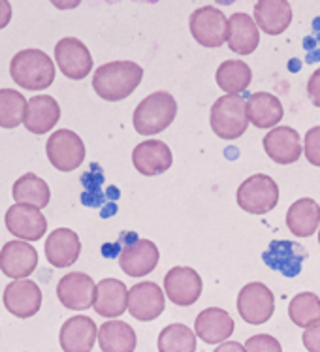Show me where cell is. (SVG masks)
Wrapping results in <instances>:
<instances>
[{"mask_svg":"<svg viewBox=\"0 0 320 352\" xmlns=\"http://www.w3.org/2000/svg\"><path fill=\"white\" fill-rule=\"evenodd\" d=\"M143 79V68L132 60H114L96 68L93 89L102 100L121 102L134 93Z\"/></svg>","mask_w":320,"mask_h":352,"instance_id":"cell-1","label":"cell"},{"mask_svg":"<svg viewBox=\"0 0 320 352\" xmlns=\"http://www.w3.org/2000/svg\"><path fill=\"white\" fill-rule=\"evenodd\" d=\"M55 63L42 50H23L10 63V76L17 87L43 91L55 81Z\"/></svg>","mask_w":320,"mask_h":352,"instance_id":"cell-2","label":"cell"},{"mask_svg":"<svg viewBox=\"0 0 320 352\" xmlns=\"http://www.w3.org/2000/svg\"><path fill=\"white\" fill-rule=\"evenodd\" d=\"M178 116V102L168 91H157V93L145 96L138 108L134 109L132 124L138 134L142 136H155L170 126Z\"/></svg>","mask_w":320,"mask_h":352,"instance_id":"cell-3","label":"cell"},{"mask_svg":"<svg viewBox=\"0 0 320 352\" xmlns=\"http://www.w3.org/2000/svg\"><path fill=\"white\" fill-rule=\"evenodd\" d=\"M209 124L222 140H237L247 132V100L239 94H222L211 108Z\"/></svg>","mask_w":320,"mask_h":352,"instance_id":"cell-4","label":"cell"},{"mask_svg":"<svg viewBox=\"0 0 320 352\" xmlns=\"http://www.w3.org/2000/svg\"><path fill=\"white\" fill-rule=\"evenodd\" d=\"M235 200L250 215H266L279 204V185L266 173H255L239 185Z\"/></svg>","mask_w":320,"mask_h":352,"instance_id":"cell-5","label":"cell"},{"mask_svg":"<svg viewBox=\"0 0 320 352\" xmlns=\"http://www.w3.org/2000/svg\"><path fill=\"white\" fill-rule=\"evenodd\" d=\"M47 158L58 172H74L85 160V144L83 140L68 129L55 130L45 144Z\"/></svg>","mask_w":320,"mask_h":352,"instance_id":"cell-6","label":"cell"},{"mask_svg":"<svg viewBox=\"0 0 320 352\" xmlns=\"http://www.w3.org/2000/svg\"><path fill=\"white\" fill-rule=\"evenodd\" d=\"M192 38L204 47H221L226 43L228 17L215 6L194 10L189 19Z\"/></svg>","mask_w":320,"mask_h":352,"instance_id":"cell-7","label":"cell"},{"mask_svg":"<svg viewBox=\"0 0 320 352\" xmlns=\"http://www.w3.org/2000/svg\"><path fill=\"white\" fill-rule=\"evenodd\" d=\"M275 311V296L264 283H249L237 294V313L253 326L266 324Z\"/></svg>","mask_w":320,"mask_h":352,"instance_id":"cell-8","label":"cell"},{"mask_svg":"<svg viewBox=\"0 0 320 352\" xmlns=\"http://www.w3.org/2000/svg\"><path fill=\"white\" fill-rule=\"evenodd\" d=\"M55 63L68 79L79 81L93 72V55L78 38H63L55 45Z\"/></svg>","mask_w":320,"mask_h":352,"instance_id":"cell-9","label":"cell"},{"mask_svg":"<svg viewBox=\"0 0 320 352\" xmlns=\"http://www.w3.org/2000/svg\"><path fill=\"white\" fill-rule=\"evenodd\" d=\"M202 288H204L202 277L192 267L175 266L164 275V292L168 300L179 307H191L198 302Z\"/></svg>","mask_w":320,"mask_h":352,"instance_id":"cell-10","label":"cell"},{"mask_svg":"<svg viewBox=\"0 0 320 352\" xmlns=\"http://www.w3.org/2000/svg\"><path fill=\"white\" fill-rule=\"evenodd\" d=\"M4 223L12 236L27 243L38 241L47 232V219L43 217L42 209L23 204H14L12 208H8Z\"/></svg>","mask_w":320,"mask_h":352,"instance_id":"cell-11","label":"cell"},{"mask_svg":"<svg viewBox=\"0 0 320 352\" xmlns=\"http://www.w3.org/2000/svg\"><path fill=\"white\" fill-rule=\"evenodd\" d=\"M166 298L157 283L143 280L128 290V313L140 322H151L164 313Z\"/></svg>","mask_w":320,"mask_h":352,"instance_id":"cell-12","label":"cell"},{"mask_svg":"<svg viewBox=\"0 0 320 352\" xmlns=\"http://www.w3.org/2000/svg\"><path fill=\"white\" fill-rule=\"evenodd\" d=\"M57 298L66 309L87 311L94 305L96 285L91 275L83 272H72L58 280Z\"/></svg>","mask_w":320,"mask_h":352,"instance_id":"cell-13","label":"cell"},{"mask_svg":"<svg viewBox=\"0 0 320 352\" xmlns=\"http://www.w3.org/2000/svg\"><path fill=\"white\" fill-rule=\"evenodd\" d=\"M38 267V252L30 243L14 239L8 241L0 251V270L14 280L27 279Z\"/></svg>","mask_w":320,"mask_h":352,"instance_id":"cell-14","label":"cell"},{"mask_svg":"<svg viewBox=\"0 0 320 352\" xmlns=\"http://www.w3.org/2000/svg\"><path fill=\"white\" fill-rule=\"evenodd\" d=\"M4 307L17 318H30L42 307V290L34 280L21 279L8 283L4 288Z\"/></svg>","mask_w":320,"mask_h":352,"instance_id":"cell-15","label":"cell"},{"mask_svg":"<svg viewBox=\"0 0 320 352\" xmlns=\"http://www.w3.org/2000/svg\"><path fill=\"white\" fill-rule=\"evenodd\" d=\"M160 260L158 247L151 239H136L122 247L119 254V266L128 277H145L157 267Z\"/></svg>","mask_w":320,"mask_h":352,"instance_id":"cell-16","label":"cell"},{"mask_svg":"<svg viewBox=\"0 0 320 352\" xmlns=\"http://www.w3.org/2000/svg\"><path fill=\"white\" fill-rule=\"evenodd\" d=\"M173 162L168 145L160 140H145L132 151V164L145 177H155L168 172Z\"/></svg>","mask_w":320,"mask_h":352,"instance_id":"cell-17","label":"cell"},{"mask_svg":"<svg viewBox=\"0 0 320 352\" xmlns=\"http://www.w3.org/2000/svg\"><path fill=\"white\" fill-rule=\"evenodd\" d=\"M98 339V326L93 318L78 315L68 318L61 328L58 343L64 352H91Z\"/></svg>","mask_w":320,"mask_h":352,"instance_id":"cell-18","label":"cell"},{"mask_svg":"<svg viewBox=\"0 0 320 352\" xmlns=\"http://www.w3.org/2000/svg\"><path fill=\"white\" fill-rule=\"evenodd\" d=\"M264 149L266 155L277 162V164H294L298 162L303 147H301V138L292 126H277L270 130L264 136Z\"/></svg>","mask_w":320,"mask_h":352,"instance_id":"cell-19","label":"cell"},{"mask_svg":"<svg viewBox=\"0 0 320 352\" xmlns=\"http://www.w3.org/2000/svg\"><path fill=\"white\" fill-rule=\"evenodd\" d=\"M234 328V318L221 307H207L194 320V333L207 345L226 343Z\"/></svg>","mask_w":320,"mask_h":352,"instance_id":"cell-20","label":"cell"},{"mask_svg":"<svg viewBox=\"0 0 320 352\" xmlns=\"http://www.w3.org/2000/svg\"><path fill=\"white\" fill-rule=\"evenodd\" d=\"M81 254L79 236L70 228H57L45 239V258L53 267H70Z\"/></svg>","mask_w":320,"mask_h":352,"instance_id":"cell-21","label":"cell"},{"mask_svg":"<svg viewBox=\"0 0 320 352\" xmlns=\"http://www.w3.org/2000/svg\"><path fill=\"white\" fill-rule=\"evenodd\" d=\"M226 43L235 55H250L260 43V29L250 15L235 12L228 19Z\"/></svg>","mask_w":320,"mask_h":352,"instance_id":"cell-22","label":"cell"},{"mask_svg":"<svg viewBox=\"0 0 320 352\" xmlns=\"http://www.w3.org/2000/svg\"><path fill=\"white\" fill-rule=\"evenodd\" d=\"M61 119V106L50 94H38L32 96L27 104L25 113V129L32 134H45L57 126Z\"/></svg>","mask_w":320,"mask_h":352,"instance_id":"cell-23","label":"cell"},{"mask_svg":"<svg viewBox=\"0 0 320 352\" xmlns=\"http://www.w3.org/2000/svg\"><path fill=\"white\" fill-rule=\"evenodd\" d=\"M264 262L286 277H296L307 258V251L294 241H273L262 254Z\"/></svg>","mask_w":320,"mask_h":352,"instance_id":"cell-24","label":"cell"},{"mask_svg":"<svg viewBox=\"0 0 320 352\" xmlns=\"http://www.w3.org/2000/svg\"><path fill=\"white\" fill-rule=\"evenodd\" d=\"M94 311L104 318H117L128 309V288L119 279H102L96 285Z\"/></svg>","mask_w":320,"mask_h":352,"instance_id":"cell-25","label":"cell"},{"mask_svg":"<svg viewBox=\"0 0 320 352\" xmlns=\"http://www.w3.org/2000/svg\"><path fill=\"white\" fill-rule=\"evenodd\" d=\"M255 23L258 29L279 36L283 34L292 23V8L286 0H260L255 4Z\"/></svg>","mask_w":320,"mask_h":352,"instance_id":"cell-26","label":"cell"},{"mask_svg":"<svg viewBox=\"0 0 320 352\" xmlns=\"http://www.w3.org/2000/svg\"><path fill=\"white\" fill-rule=\"evenodd\" d=\"M247 117L256 129H277L285 117V108L275 94L255 93L247 98Z\"/></svg>","mask_w":320,"mask_h":352,"instance_id":"cell-27","label":"cell"},{"mask_svg":"<svg viewBox=\"0 0 320 352\" xmlns=\"http://www.w3.org/2000/svg\"><path fill=\"white\" fill-rule=\"evenodd\" d=\"M286 226L296 237H311L320 226V206L313 198H299L286 211Z\"/></svg>","mask_w":320,"mask_h":352,"instance_id":"cell-28","label":"cell"},{"mask_svg":"<svg viewBox=\"0 0 320 352\" xmlns=\"http://www.w3.org/2000/svg\"><path fill=\"white\" fill-rule=\"evenodd\" d=\"M102 352H134L138 345L134 328L122 320H107L98 328Z\"/></svg>","mask_w":320,"mask_h":352,"instance_id":"cell-29","label":"cell"},{"mask_svg":"<svg viewBox=\"0 0 320 352\" xmlns=\"http://www.w3.org/2000/svg\"><path fill=\"white\" fill-rule=\"evenodd\" d=\"M12 196H14L15 204L43 209L50 204L51 190L50 185L42 177H38L36 173H25L14 183Z\"/></svg>","mask_w":320,"mask_h":352,"instance_id":"cell-30","label":"cell"},{"mask_svg":"<svg viewBox=\"0 0 320 352\" xmlns=\"http://www.w3.org/2000/svg\"><path fill=\"white\" fill-rule=\"evenodd\" d=\"M215 79H217V85L224 91V94H239L249 89L250 81H253V72L247 63L232 58V60H224L217 68Z\"/></svg>","mask_w":320,"mask_h":352,"instance_id":"cell-31","label":"cell"},{"mask_svg":"<svg viewBox=\"0 0 320 352\" xmlns=\"http://www.w3.org/2000/svg\"><path fill=\"white\" fill-rule=\"evenodd\" d=\"M288 316L298 328H311L320 322V298L313 292H299L290 300Z\"/></svg>","mask_w":320,"mask_h":352,"instance_id":"cell-32","label":"cell"},{"mask_svg":"<svg viewBox=\"0 0 320 352\" xmlns=\"http://www.w3.org/2000/svg\"><path fill=\"white\" fill-rule=\"evenodd\" d=\"M29 100L15 89H0V129H17L25 121Z\"/></svg>","mask_w":320,"mask_h":352,"instance_id":"cell-33","label":"cell"},{"mask_svg":"<svg viewBox=\"0 0 320 352\" xmlns=\"http://www.w3.org/2000/svg\"><path fill=\"white\" fill-rule=\"evenodd\" d=\"M158 352H196V333L185 324H170L158 336Z\"/></svg>","mask_w":320,"mask_h":352,"instance_id":"cell-34","label":"cell"},{"mask_svg":"<svg viewBox=\"0 0 320 352\" xmlns=\"http://www.w3.org/2000/svg\"><path fill=\"white\" fill-rule=\"evenodd\" d=\"M245 352H283V346L270 333H258L247 339Z\"/></svg>","mask_w":320,"mask_h":352,"instance_id":"cell-35","label":"cell"},{"mask_svg":"<svg viewBox=\"0 0 320 352\" xmlns=\"http://www.w3.org/2000/svg\"><path fill=\"white\" fill-rule=\"evenodd\" d=\"M303 153H306L307 162L320 168V126L307 130L303 138Z\"/></svg>","mask_w":320,"mask_h":352,"instance_id":"cell-36","label":"cell"},{"mask_svg":"<svg viewBox=\"0 0 320 352\" xmlns=\"http://www.w3.org/2000/svg\"><path fill=\"white\" fill-rule=\"evenodd\" d=\"M301 343L309 352H320V322L307 328L301 336Z\"/></svg>","mask_w":320,"mask_h":352,"instance_id":"cell-37","label":"cell"},{"mask_svg":"<svg viewBox=\"0 0 320 352\" xmlns=\"http://www.w3.org/2000/svg\"><path fill=\"white\" fill-rule=\"evenodd\" d=\"M307 96L317 108H320V68L314 70L309 81H307Z\"/></svg>","mask_w":320,"mask_h":352,"instance_id":"cell-38","label":"cell"},{"mask_svg":"<svg viewBox=\"0 0 320 352\" xmlns=\"http://www.w3.org/2000/svg\"><path fill=\"white\" fill-rule=\"evenodd\" d=\"M12 21V4L8 0H0V30Z\"/></svg>","mask_w":320,"mask_h":352,"instance_id":"cell-39","label":"cell"},{"mask_svg":"<svg viewBox=\"0 0 320 352\" xmlns=\"http://www.w3.org/2000/svg\"><path fill=\"white\" fill-rule=\"evenodd\" d=\"M213 352H245V346L237 341H226V343L217 346Z\"/></svg>","mask_w":320,"mask_h":352,"instance_id":"cell-40","label":"cell"},{"mask_svg":"<svg viewBox=\"0 0 320 352\" xmlns=\"http://www.w3.org/2000/svg\"><path fill=\"white\" fill-rule=\"evenodd\" d=\"M319 243H320V228H319Z\"/></svg>","mask_w":320,"mask_h":352,"instance_id":"cell-41","label":"cell"}]
</instances>
